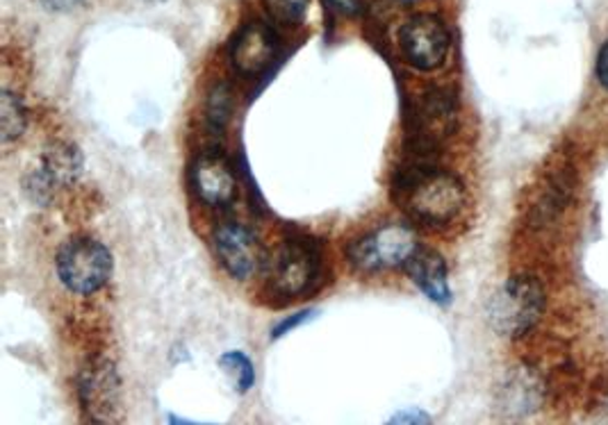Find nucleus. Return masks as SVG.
Masks as SVG:
<instances>
[{
  "label": "nucleus",
  "instance_id": "f257e3e1",
  "mask_svg": "<svg viewBox=\"0 0 608 425\" xmlns=\"http://www.w3.org/2000/svg\"><path fill=\"white\" fill-rule=\"evenodd\" d=\"M394 201L421 226H444L456 219L465 203V190L456 175L438 169L425 155H415L396 173Z\"/></svg>",
  "mask_w": 608,
  "mask_h": 425
},
{
  "label": "nucleus",
  "instance_id": "f03ea898",
  "mask_svg": "<svg viewBox=\"0 0 608 425\" xmlns=\"http://www.w3.org/2000/svg\"><path fill=\"white\" fill-rule=\"evenodd\" d=\"M419 248L417 232L410 226L385 223L356 239L349 246V259L358 271L374 274L402 267V264L406 267Z\"/></svg>",
  "mask_w": 608,
  "mask_h": 425
},
{
  "label": "nucleus",
  "instance_id": "7ed1b4c3",
  "mask_svg": "<svg viewBox=\"0 0 608 425\" xmlns=\"http://www.w3.org/2000/svg\"><path fill=\"white\" fill-rule=\"evenodd\" d=\"M543 287L526 276L511 278L490 301V321L506 337H520L532 330L543 314Z\"/></svg>",
  "mask_w": 608,
  "mask_h": 425
},
{
  "label": "nucleus",
  "instance_id": "20e7f679",
  "mask_svg": "<svg viewBox=\"0 0 608 425\" xmlns=\"http://www.w3.org/2000/svg\"><path fill=\"white\" fill-rule=\"evenodd\" d=\"M320 274V251L306 239L283 242L267 262V287L278 299H297Z\"/></svg>",
  "mask_w": 608,
  "mask_h": 425
},
{
  "label": "nucleus",
  "instance_id": "39448f33",
  "mask_svg": "<svg viewBox=\"0 0 608 425\" xmlns=\"http://www.w3.org/2000/svg\"><path fill=\"white\" fill-rule=\"evenodd\" d=\"M58 274L75 294H94L112 276V255L96 239H71L58 255Z\"/></svg>",
  "mask_w": 608,
  "mask_h": 425
},
{
  "label": "nucleus",
  "instance_id": "423d86ee",
  "mask_svg": "<svg viewBox=\"0 0 608 425\" xmlns=\"http://www.w3.org/2000/svg\"><path fill=\"white\" fill-rule=\"evenodd\" d=\"M408 139L415 155L433 153L456 127V100L446 92L421 96L406 117Z\"/></svg>",
  "mask_w": 608,
  "mask_h": 425
},
{
  "label": "nucleus",
  "instance_id": "0eeeda50",
  "mask_svg": "<svg viewBox=\"0 0 608 425\" xmlns=\"http://www.w3.org/2000/svg\"><path fill=\"white\" fill-rule=\"evenodd\" d=\"M402 52L410 66L419 71H433L442 66L449 52V31L446 25L433 14L413 16L402 31Z\"/></svg>",
  "mask_w": 608,
  "mask_h": 425
},
{
  "label": "nucleus",
  "instance_id": "6e6552de",
  "mask_svg": "<svg viewBox=\"0 0 608 425\" xmlns=\"http://www.w3.org/2000/svg\"><path fill=\"white\" fill-rule=\"evenodd\" d=\"M190 187L196 198L210 207H224L237 194V178L233 165L222 150H203L190 167Z\"/></svg>",
  "mask_w": 608,
  "mask_h": 425
},
{
  "label": "nucleus",
  "instance_id": "1a4fd4ad",
  "mask_svg": "<svg viewBox=\"0 0 608 425\" xmlns=\"http://www.w3.org/2000/svg\"><path fill=\"white\" fill-rule=\"evenodd\" d=\"M83 410L94 421H115L121 405L119 376L110 362L90 364L78 380Z\"/></svg>",
  "mask_w": 608,
  "mask_h": 425
},
{
  "label": "nucleus",
  "instance_id": "9d476101",
  "mask_svg": "<svg viewBox=\"0 0 608 425\" xmlns=\"http://www.w3.org/2000/svg\"><path fill=\"white\" fill-rule=\"evenodd\" d=\"M215 251L224 269L237 280L253 276L262 264V248L258 236L247 226L235 221L222 223L215 230Z\"/></svg>",
  "mask_w": 608,
  "mask_h": 425
},
{
  "label": "nucleus",
  "instance_id": "9b49d317",
  "mask_svg": "<svg viewBox=\"0 0 608 425\" xmlns=\"http://www.w3.org/2000/svg\"><path fill=\"white\" fill-rule=\"evenodd\" d=\"M83 171V157L69 144L50 146L41 159V167L35 169L28 190L35 201L46 203L58 187H69Z\"/></svg>",
  "mask_w": 608,
  "mask_h": 425
},
{
  "label": "nucleus",
  "instance_id": "f8f14e48",
  "mask_svg": "<svg viewBox=\"0 0 608 425\" xmlns=\"http://www.w3.org/2000/svg\"><path fill=\"white\" fill-rule=\"evenodd\" d=\"M278 39L270 25L260 21L247 23L230 44V62L245 75H258L276 58Z\"/></svg>",
  "mask_w": 608,
  "mask_h": 425
},
{
  "label": "nucleus",
  "instance_id": "ddd939ff",
  "mask_svg": "<svg viewBox=\"0 0 608 425\" xmlns=\"http://www.w3.org/2000/svg\"><path fill=\"white\" fill-rule=\"evenodd\" d=\"M406 269H408V276L413 278V282L425 291L433 303L446 305L449 301H452V289H449V282H446L444 259L438 253L419 248L406 264Z\"/></svg>",
  "mask_w": 608,
  "mask_h": 425
},
{
  "label": "nucleus",
  "instance_id": "4468645a",
  "mask_svg": "<svg viewBox=\"0 0 608 425\" xmlns=\"http://www.w3.org/2000/svg\"><path fill=\"white\" fill-rule=\"evenodd\" d=\"M0 121H3V142L10 144L23 135L25 127V110L12 92H3V100H0Z\"/></svg>",
  "mask_w": 608,
  "mask_h": 425
},
{
  "label": "nucleus",
  "instance_id": "2eb2a0df",
  "mask_svg": "<svg viewBox=\"0 0 608 425\" xmlns=\"http://www.w3.org/2000/svg\"><path fill=\"white\" fill-rule=\"evenodd\" d=\"M501 396H504L506 410H511V412L528 410V405H532L534 396H536L534 380L528 378V376H524V374H513V378L509 380L504 391H501Z\"/></svg>",
  "mask_w": 608,
  "mask_h": 425
},
{
  "label": "nucleus",
  "instance_id": "dca6fc26",
  "mask_svg": "<svg viewBox=\"0 0 608 425\" xmlns=\"http://www.w3.org/2000/svg\"><path fill=\"white\" fill-rule=\"evenodd\" d=\"M310 0H264L270 16L281 25H297L306 12Z\"/></svg>",
  "mask_w": 608,
  "mask_h": 425
},
{
  "label": "nucleus",
  "instance_id": "f3484780",
  "mask_svg": "<svg viewBox=\"0 0 608 425\" xmlns=\"http://www.w3.org/2000/svg\"><path fill=\"white\" fill-rule=\"evenodd\" d=\"M222 364L233 371V376L237 378V387H240V391H249V387L253 385V378H255L249 357L242 355V353H228V355L222 357Z\"/></svg>",
  "mask_w": 608,
  "mask_h": 425
},
{
  "label": "nucleus",
  "instance_id": "a211bd4d",
  "mask_svg": "<svg viewBox=\"0 0 608 425\" xmlns=\"http://www.w3.org/2000/svg\"><path fill=\"white\" fill-rule=\"evenodd\" d=\"M228 92L224 87H219L213 98H210V121L213 123H224L228 119V108H230V100H228Z\"/></svg>",
  "mask_w": 608,
  "mask_h": 425
},
{
  "label": "nucleus",
  "instance_id": "6ab92c4d",
  "mask_svg": "<svg viewBox=\"0 0 608 425\" xmlns=\"http://www.w3.org/2000/svg\"><path fill=\"white\" fill-rule=\"evenodd\" d=\"M326 5L345 16H356L362 10V0H326Z\"/></svg>",
  "mask_w": 608,
  "mask_h": 425
},
{
  "label": "nucleus",
  "instance_id": "aec40b11",
  "mask_svg": "<svg viewBox=\"0 0 608 425\" xmlns=\"http://www.w3.org/2000/svg\"><path fill=\"white\" fill-rule=\"evenodd\" d=\"M312 314H314V312H299V314H295L293 318H287V321H283L281 326H276V328L272 330V337H274V339H276V337H283L287 330H293V328L301 326L303 321H308V318H312Z\"/></svg>",
  "mask_w": 608,
  "mask_h": 425
},
{
  "label": "nucleus",
  "instance_id": "412c9836",
  "mask_svg": "<svg viewBox=\"0 0 608 425\" xmlns=\"http://www.w3.org/2000/svg\"><path fill=\"white\" fill-rule=\"evenodd\" d=\"M597 80L604 89H608V41H604L597 58Z\"/></svg>",
  "mask_w": 608,
  "mask_h": 425
},
{
  "label": "nucleus",
  "instance_id": "4be33fe9",
  "mask_svg": "<svg viewBox=\"0 0 608 425\" xmlns=\"http://www.w3.org/2000/svg\"><path fill=\"white\" fill-rule=\"evenodd\" d=\"M44 5L48 10H56V12H67L81 5V0H44Z\"/></svg>",
  "mask_w": 608,
  "mask_h": 425
},
{
  "label": "nucleus",
  "instance_id": "5701e85b",
  "mask_svg": "<svg viewBox=\"0 0 608 425\" xmlns=\"http://www.w3.org/2000/svg\"><path fill=\"white\" fill-rule=\"evenodd\" d=\"M419 421H429V416H425V414H400L396 418H392V423H419Z\"/></svg>",
  "mask_w": 608,
  "mask_h": 425
},
{
  "label": "nucleus",
  "instance_id": "b1692460",
  "mask_svg": "<svg viewBox=\"0 0 608 425\" xmlns=\"http://www.w3.org/2000/svg\"><path fill=\"white\" fill-rule=\"evenodd\" d=\"M404 3H417V0H404Z\"/></svg>",
  "mask_w": 608,
  "mask_h": 425
}]
</instances>
